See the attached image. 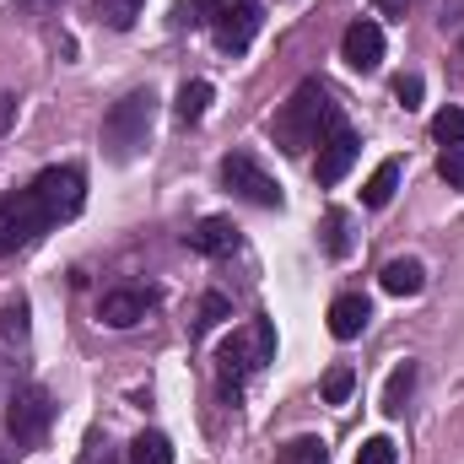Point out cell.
Segmentation results:
<instances>
[{
    "label": "cell",
    "mask_w": 464,
    "mask_h": 464,
    "mask_svg": "<svg viewBox=\"0 0 464 464\" xmlns=\"http://www.w3.org/2000/svg\"><path fill=\"white\" fill-rule=\"evenodd\" d=\"M335 124H341L335 98H330L319 82H303V87L281 103V114L270 119V135H276V146H286V151H308V146H319Z\"/></svg>",
    "instance_id": "1"
},
{
    "label": "cell",
    "mask_w": 464,
    "mask_h": 464,
    "mask_svg": "<svg viewBox=\"0 0 464 464\" xmlns=\"http://www.w3.org/2000/svg\"><path fill=\"white\" fill-rule=\"evenodd\" d=\"M151 119H157V92L151 87L124 92L109 109V119H103V151L114 162H135L146 151V140H151Z\"/></svg>",
    "instance_id": "2"
},
{
    "label": "cell",
    "mask_w": 464,
    "mask_h": 464,
    "mask_svg": "<svg viewBox=\"0 0 464 464\" xmlns=\"http://www.w3.org/2000/svg\"><path fill=\"white\" fill-rule=\"evenodd\" d=\"M276 356V330H270V319H248L243 330H232L227 341H222V383L227 389H237L248 372H259L265 362Z\"/></svg>",
    "instance_id": "3"
},
{
    "label": "cell",
    "mask_w": 464,
    "mask_h": 464,
    "mask_svg": "<svg viewBox=\"0 0 464 464\" xmlns=\"http://www.w3.org/2000/svg\"><path fill=\"white\" fill-rule=\"evenodd\" d=\"M49 227H54V222H49V211L38 206L33 189H11V195H0V259L33 248Z\"/></svg>",
    "instance_id": "4"
},
{
    "label": "cell",
    "mask_w": 464,
    "mask_h": 464,
    "mask_svg": "<svg viewBox=\"0 0 464 464\" xmlns=\"http://www.w3.org/2000/svg\"><path fill=\"white\" fill-rule=\"evenodd\" d=\"M49 421H54V400H49L44 383L11 389V400H5V432H11V443H38L49 432Z\"/></svg>",
    "instance_id": "5"
},
{
    "label": "cell",
    "mask_w": 464,
    "mask_h": 464,
    "mask_svg": "<svg viewBox=\"0 0 464 464\" xmlns=\"http://www.w3.org/2000/svg\"><path fill=\"white\" fill-rule=\"evenodd\" d=\"M206 22H211L217 44L227 54H243L254 44V33H259L265 11H259V0H206Z\"/></svg>",
    "instance_id": "6"
},
{
    "label": "cell",
    "mask_w": 464,
    "mask_h": 464,
    "mask_svg": "<svg viewBox=\"0 0 464 464\" xmlns=\"http://www.w3.org/2000/svg\"><path fill=\"white\" fill-rule=\"evenodd\" d=\"M33 195L49 211V222H71L87 200V179H82V168H44L33 179Z\"/></svg>",
    "instance_id": "7"
},
{
    "label": "cell",
    "mask_w": 464,
    "mask_h": 464,
    "mask_svg": "<svg viewBox=\"0 0 464 464\" xmlns=\"http://www.w3.org/2000/svg\"><path fill=\"white\" fill-rule=\"evenodd\" d=\"M222 184H227L232 195H243L248 206H265V211H281V184L248 157V151H232L222 157Z\"/></svg>",
    "instance_id": "8"
},
{
    "label": "cell",
    "mask_w": 464,
    "mask_h": 464,
    "mask_svg": "<svg viewBox=\"0 0 464 464\" xmlns=\"http://www.w3.org/2000/svg\"><path fill=\"white\" fill-rule=\"evenodd\" d=\"M356 135H351L346 124H335L324 140H319V162H314V173H319V184H341L351 173V162H356Z\"/></svg>",
    "instance_id": "9"
},
{
    "label": "cell",
    "mask_w": 464,
    "mask_h": 464,
    "mask_svg": "<svg viewBox=\"0 0 464 464\" xmlns=\"http://www.w3.org/2000/svg\"><path fill=\"white\" fill-rule=\"evenodd\" d=\"M341 60L351 71H378L383 65V27L378 22H351L341 38Z\"/></svg>",
    "instance_id": "10"
},
{
    "label": "cell",
    "mask_w": 464,
    "mask_h": 464,
    "mask_svg": "<svg viewBox=\"0 0 464 464\" xmlns=\"http://www.w3.org/2000/svg\"><path fill=\"white\" fill-rule=\"evenodd\" d=\"M151 314V292H140V286H114V292H103V303H98V319L109 324V330H130V324H140Z\"/></svg>",
    "instance_id": "11"
},
{
    "label": "cell",
    "mask_w": 464,
    "mask_h": 464,
    "mask_svg": "<svg viewBox=\"0 0 464 464\" xmlns=\"http://www.w3.org/2000/svg\"><path fill=\"white\" fill-rule=\"evenodd\" d=\"M367 319H372L367 297H362V292H346V297H335V308H330V335H335V341H356V335L367 330Z\"/></svg>",
    "instance_id": "12"
},
{
    "label": "cell",
    "mask_w": 464,
    "mask_h": 464,
    "mask_svg": "<svg viewBox=\"0 0 464 464\" xmlns=\"http://www.w3.org/2000/svg\"><path fill=\"white\" fill-rule=\"evenodd\" d=\"M189 248L195 254H232L237 248V232H232L227 217H206V222L189 227Z\"/></svg>",
    "instance_id": "13"
},
{
    "label": "cell",
    "mask_w": 464,
    "mask_h": 464,
    "mask_svg": "<svg viewBox=\"0 0 464 464\" xmlns=\"http://www.w3.org/2000/svg\"><path fill=\"white\" fill-rule=\"evenodd\" d=\"M378 281H383V292H394V297H416V292L427 286V265H421V259H389Z\"/></svg>",
    "instance_id": "14"
},
{
    "label": "cell",
    "mask_w": 464,
    "mask_h": 464,
    "mask_svg": "<svg viewBox=\"0 0 464 464\" xmlns=\"http://www.w3.org/2000/svg\"><path fill=\"white\" fill-rule=\"evenodd\" d=\"M394 189H400V157H389V162L372 168V179L362 184V206H367V211H383V206L394 200Z\"/></svg>",
    "instance_id": "15"
},
{
    "label": "cell",
    "mask_w": 464,
    "mask_h": 464,
    "mask_svg": "<svg viewBox=\"0 0 464 464\" xmlns=\"http://www.w3.org/2000/svg\"><path fill=\"white\" fill-rule=\"evenodd\" d=\"M211 98H217L211 82H184V87H179V103H173V119H179V124H200L206 109H211Z\"/></svg>",
    "instance_id": "16"
},
{
    "label": "cell",
    "mask_w": 464,
    "mask_h": 464,
    "mask_svg": "<svg viewBox=\"0 0 464 464\" xmlns=\"http://www.w3.org/2000/svg\"><path fill=\"white\" fill-rule=\"evenodd\" d=\"M411 389H416V367L405 362V367H394V372H389V383H383V411H389V416H400V411H405V400H411Z\"/></svg>",
    "instance_id": "17"
},
{
    "label": "cell",
    "mask_w": 464,
    "mask_h": 464,
    "mask_svg": "<svg viewBox=\"0 0 464 464\" xmlns=\"http://www.w3.org/2000/svg\"><path fill=\"white\" fill-rule=\"evenodd\" d=\"M130 464H173V443L162 432H140L130 443Z\"/></svg>",
    "instance_id": "18"
},
{
    "label": "cell",
    "mask_w": 464,
    "mask_h": 464,
    "mask_svg": "<svg viewBox=\"0 0 464 464\" xmlns=\"http://www.w3.org/2000/svg\"><path fill=\"white\" fill-rule=\"evenodd\" d=\"M276 464H330V454H324L319 438H292V443L276 449Z\"/></svg>",
    "instance_id": "19"
},
{
    "label": "cell",
    "mask_w": 464,
    "mask_h": 464,
    "mask_svg": "<svg viewBox=\"0 0 464 464\" xmlns=\"http://www.w3.org/2000/svg\"><path fill=\"white\" fill-rule=\"evenodd\" d=\"M324 248H330L335 259L351 254V217L346 211H330V217H324Z\"/></svg>",
    "instance_id": "20"
},
{
    "label": "cell",
    "mask_w": 464,
    "mask_h": 464,
    "mask_svg": "<svg viewBox=\"0 0 464 464\" xmlns=\"http://www.w3.org/2000/svg\"><path fill=\"white\" fill-rule=\"evenodd\" d=\"M0 341H11V346L27 341V303H22V297L0 308Z\"/></svg>",
    "instance_id": "21"
},
{
    "label": "cell",
    "mask_w": 464,
    "mask_h": 464,
    "mask_svg": "<svg viewBox=\"0 0 464 464\" xmlns=\"http://www.w3.org/2000/svg\"><path fill=\"white\" fill-rule=\"evenodd\" d=\"M140 5H146V0H98V16H103L114 33H124V27H135Z\"/></svg>",
    "instance_id": "22"
},
{
    "label": "cell",
    "mask_w": 464,
    "mask_h": 464,
    "mask_svg": "<svg viewBox=\"0 0 464 464\" xmlns=\"http://www.w3.org/2000/svg\"><path fill=\"white\" fill-rule=\"evenodd\" d=\"M432 135H438L443 146H464V109H443V114H432Z\"/></svg>",
    "instance_id": "23"
},
{
    "label": "cell",
    "mask_w": 464,
    "mask_h": 464,
    "mask_svg": "<svg viewBox=\"0 0 464 464\" xmlns=\"http://www.w3.org/2000/svg\"><path fill=\"white\" fill-rule=\"evenodd\" d=\"M351 389H356V372L351 367H330L324 372V405H346Z\"/></svg>",
    "instance_id": "24"
},
{
    "label": "cell",
    "mask_w": 464,
    "mask_h": 464,
    "mask_svg": "<svg viewBox=\"0 0 464 464\" xmlns=\"http://www.w3.org/2000/svg\"><path fill=\"white\" fill-rule=\"evenodd\" d=\"M394 459H400L394 438H367V443L356 449V464H394Z\"/></svg>",
    "instance_id": "25"
},
{
    "label": "cell",
    "mask_w": 464,
    "mask_h": 464,
    "mask_svg": "<svg viewBox=\"0 0 464 464\" xmlns=\"http://www.w3.org/2000/svg\"><path fill=\"white\" fill-rule=\"evenodd\" d=\"M227 314H232V303L222 297V292H211V297L200 303V319H195V335H206V330H211V324H222Z\"/></svg>",
    "instance_id": "26"
},
{
    "label": "cell",
    "mask_w": 464,
    "mask_h": 464,
    "mask_svg": "<svg viewBox=\"0 0 464 464\" xmlns=\"http://www.w3.org/2000/svg\"><path fill=\"white\" fill-rule=\"evenodd\" d=\"M438 179L454 184V189H464V146H443V157H438Z\"/></svg>",
    "instance_id": "27"
},
{
    "label": "cell",
    "mask_w": 464,
    "mask_h": 464,
    "mask_svg": "<svg viewBox=\"0 0 464 464\" xmlns=\"http://www.w3.org/2000/svg\"><path fill=\"white\" fill-rule=\"evenodd\" d=\"M76 464H119V449L109 443V438H92L87 449H82V459Z\"/></svg>",
    "instance_id": "28"
},
{
    "label": "cell",
    "mask_w": 464,
    "mask_h": 464,
    "mask_svg": "<svg viewBox=\"0 0 464 464\" xmlns=\"http://www.w3.org/2000/svg\"><path fill=\"white\" fill-rule=\"evenodd\" d=\"M394 98H400L405 109H416V103H421V76H416V71H411V76H400V82H394Z\"/></svg>",
    "instance_id": "29"
},
{
    "label": "cell",
    "mask_w": 464,
    "mask_h": 464,
    "mask_svg": "<svg viewBox=\"0 0 464 464\" xmlns=\"http://www.w3.org/2000/svg\"><path fill=\"white\" fill-rule=\"evenodd\" d=\"M179 27H195V22H206V0H179V16H173Z\"/></svg>",
    "instance_id": "30"
},
{
    "label": "cell",
    "mask_w": 464,
    "mask_h": 464,
    "mask_svg": "<svg viewBox=\"0 0 464 464\" xmlns=\"http://www.w3.org/2000/svg\"><path fill=\"white\" fill-rule=\"evenodd\" d=\"M11 119H16V98L0 92V130H11Z\"/></svg>",
    "instance_id": "31"
},
{
    "label": "cell",
    "mask_w": 464,
    "mask_h": 464,
    "mask_svg": "<svg viewBox=\"0 0 464 464\" xmlns=\"http://www.w3.org/2000/svg\"><path fill=\"white\" fill-rule=\"evenodd\" d=\"M372 5H378V11H389V16H405V5H411V0H372Z\"/></svg>",
    "instance_id": "32"
},
{
    "label": "cell",
    "mask_w": 464,
    "mask_h": 464,
    "mask_svg": "<svg viewBox=\"0 0 464 464\" xmlns=\"http://www.w3.org/2000/svg\"><path fill=\"white\" fill-rule=\"evenodd\" d=\"M22 5H54V0H22Z\"/></svg>",
    "instance_id": "33"
},
{
    "label": "cell",
    "mask_w": 464,
    "mask_h": 464,
    "mask_svg": "<svg viewBox=\"0 0 464 464\" xmlns=\"http://www.w3.org/2000/svg\"><path fill=\"white\" fill-rule=\"evenodd\" d=\"M459 49H464V38H459Z\"/></svg>",
    "instance_id": "34"
}]
</instances>
